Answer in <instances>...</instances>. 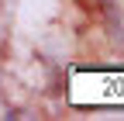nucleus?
<instances>
[]
</instances>
